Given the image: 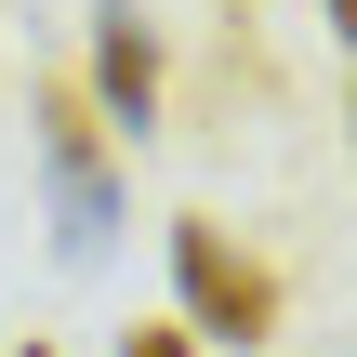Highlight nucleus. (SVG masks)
Here are the masks:
<instances>
[{"instance_id": "1", "label": "nucleus", "mask_w": 357, "mask_h": 357, "mask_svg": "<svg viewBox=\"0 0 357 357\" xmlns=\"http://www.w3.org/2000/svg\"><path fill=\"white\" fill-rule=\"evenodd\" d=\"M40 185H53V252L106 265V238H119V159H106V119H93L79 79H40Z\"/></svg>"}, {"instance_id": "2", "label": "nucleus", "mask_w": 357, "mask_h": 357, "mask_svg": "<svg viewBox=\"0 0 357 357\" xmlns=\"http://www.w3.org/2000/svg\"><path fill=\"white\" fill-rule=\"evenodd\" d=\"M172 291H185V318H172L185 344H265V331H278V278H265L212 212L172 225Z\"/></svg>"}, {"instance_id": "3", "label": "nucleus", "mask_w": 357, "mask_h": 357, "mask_svg": "<svg viewBox=\"0 0 357 357\" xmlns=\"http://www.w3.org/2000/svg\"><path fill=\"white\" fill-rule=\"evenodd\" d=\"M93 119L106 132H159V26L132 13V0H93Z\"/></svg>"}, {"instance_id": "4", "label": "nucleus", "mask_w": 357, "mask_h": 357, "mask_svg": "<svg viewBox=\"0 0 357 357\" xmlns=\"http://www.w3.org/2000/svg\"><path fill=\"white\" fill-rule=\"evenodd\" d=\"M119 357H199V344H185L172 318H132V331H119Z\"/></svg>"}, {"instance_id": "5", "label": "nucleus", "mask_w": 357, "mask_h": 357, "mask_svg": "<svg viewBox=\"0 0 357 357\" xmlns=\"http://www.w3.org/2000/svg\"><path fill=\"white\" fill-rule=\"evenodd\" d=\"M331 26H357V0H331Z\"/></svg>"}, {"instance_id": "6", "label": "nucleus", "mask_w": 357, "mask_h": 357, "mask_svg": "<svg viewBox=\"0 0 357 357\" xmlns=\"http://www.w3.org/2000/svg\"><path fill=\"white\" fill-rule=\"evenodd\" d=\"M344 132H357V106H344Z\"/></svg>"}, {"instance_id": "7", "label": "nucleus", "mask_w": 357, "mask_h": 357, "mask_svg": "<svg viewBox=\"0 0 357 357\" xmlns=\"http://www.w3.org/2000/svg\"><path fill=\"white\" fill-rule=\"evenodd\" d=\"M26 357H40V344H26Z\"/></svg>"}]
</instances>
